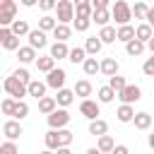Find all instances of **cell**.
<instances>
[{"label":"cell","mask_w":154,"mask_h":154,"mask_svg":"<svg viewBox=\"0 0 154 154\" xmlns=\"http://www.w3.org/2000/svg\"><path fill=\"white\" fill-rule=\"evenodd\" d=\"M2 87H5V91H7L10 96H14V99H24V96H29V84H26V82H22V79H19V77H14V75L5 77Z\"/></svg>","instance_id":"obj_1"},{"label":"cell","mask_w":154,"mask_h":154,"mask_svg":"<svg viewBox=\"0 0 154 154\" xmlns=\"http://www.w3.org/2000/svg\"><path fill=\"white\" fill-rule=\"evenodd\" d=\"M111 14H113V19H116L118 26H120V24H130V19H132V7H130L125 0H116L113 7H111Z\"/></svg>","instance_id":"obj_2"},{"label":"cell","mask_w":154,"mask_h":154,"mask_svg":"<svg viewBox=\"0 0 154 154\" xmlns=\"http://www.w3.org/2000/svg\"><path fill=\"white\" fill-rule=\"evenodd\" d=\"M46 120H48V128H65V125L70 123V113H67L65 106H60V108H55L53 113H48Z\"/></svg>","instance_id":"obj_3"},{"label":"cell","mask_w":154,"mask_h":154,"mask_svg":"<svg viewBox=\"0 0 154 154\" xmlns=\"http://www.w3.org/2000/svg\"><path fill=\"white\" fill-rule=\"evenodd\" d=\"M0 43L5 51H17L19 48V36L10 26H0Z\"/></svg>","instance_id":"obj_4"},{"label":"cell","mask_w":154,"mask_h":154,"mask_svg":"<svg viewBox=\"0 0 154 154\" xmlns=\"http://www.w3.org/2000/svg\"><path fill=\"white\" fill-rule=\"evenodd\" d=\"M55 12H58V22H72L75 19V2L72 0H58V7H55Z\"/></svg>","instance_id":"obj_5"},{"label":"cell","mask_w":154,"mask_h":154,"mask_svg":"<svg viewBox=\"0 0 154 154\" xmlns=\"http://www.w3.org/2000/svg\"><path fill=\"white\" fill-rule=\"evenodd\" d=\"M46 75H48V77H46V84H48L51 89H55V91H58V89H63V87H65V77H67V72H65L63 67H53V70H51V72H46Z\"/></svg>","instance_id":"obj_6"},{"label":"cell","mask_w":154,"mask_h":154,"mask_svg":"<svg viewBox=\"0 0 154 154\" xmlns=\"http://www.w3.org/2000/svg\"><path fill=\"white\" fill-rule=\"evenodd\" d=\"M118 99H120L123 103H135V101L142 99V89H140L137 84H125V87L118 91Z\"/></svg>","instance_id":"obj_7"},{"label":"cell","mask_w":154,"mask_h":154,"mask_svg":"<svg viewBox=\"0 0 154 154\" xmlns=\"http://www.w3.org/2000/svg\"><path fill=\"white\" fill-rule=\"evenodd\" d=\"M99 103H101V101H91V99L87 96V99H82V103H79V113H82L84 118H89V120H91V118H99V116H101Z\"/></svg>","instance_id":"obj_8"},{"label":"cell","mask_w":154,"mask_h":154,"mask_svg":"<svg viewBox=\"0 0 154 154\" xmlns=\"http://www.w3.org/2000/svg\"><path fill=\"white\" fill-rule=\"evenodd\" d=\"M29 46H34V48H46V46H48L46 31H43V29H31V31H29Z\"/></svg>","instance_id":"obj_9"},{"label":"cell","mask_w":154,"mask_h":154,"mask_svg":"<svg viewBox=\"0 0 154 154\" xmlns=\"http://www.w3.org/2000/svg\"><path fill=\"white\" fill-rule=\"evenodd\" d=\"M22 132H24V130H22V125H19L17 118H14V120H7V123L2 125V135H5L7 140H17Z\"/></svg>","instance_id":"obj_10"},{"label":"cell","mask_w":154,"mask_h":154,"mask_svg":"<svg viewBox=\"0 0 154 154\" xmlns=\"http://www.w3.org/2000/svg\"><path fill=\"white\" fill-rule=\"evenodd\" d=\"M144 48H147V43H144L142 38H137V36H135V38H130V41L125 43V53H128V55H132V58H135V55H142V53H144Z\"/></svg>","instance_id":"obj_11"},{"label":"cell","mask_w":154,"mask_h":154,"mask_svg":"<svg viewBox=\"0 0 154 154\" xmlns=\"http://www.w3.org/2000/svg\"><path fill=\"white\" fill-rule=\"evenodd\" d=\"M17 58H19V63H36V48L34 46H19L17 48Z\"/></svg>","instance_id":"obj_12"},{"label":"cell","mask_w":154,"mask_h":154,"mask_svg":"<svg viewBox=\"0 0 154 154\" xmlns=\"http://www.w3.org/2000/svg\"><path fill=\"white\" fill-rule=\"evenodd\" d=\"M106 132H108V123L103 118H91L89 120V135L99 137V135H106Z\"/></svg>","instance_id":"obj_13"},{"label":"cell","mask_w":154,"mask_h":154,"mask_svg":"<svg viewBox=\"0 0 154 154\" xmlns=\"http://www.w3.org/2000/svg\"><path fill=\"white\" fill-rule=\"evenodd\" d=\"M51 55H53L55 60H67V55H70L67 43H65V41H55V43L51 46Z\"/></svg>","instance_id":"obj_14"},{"label":"cell","mask_w":154,"mask_h":154,"mask_svg":"<svg viewBox=\"0 0 154 154\" xmlns=\"http://www.w3.org/2000/svg\"><path fill=\"white\" fill-rule=\"evenodd\" d=\"M55 108H58V99H55V96H41V99H38V111H41L43 116L53 113Z\"/></svg>","instance_id":"obj_15"},{"label":"cell","mask_w":154,"mask_h":154,"mask_svg":"<svg viewBox=\"0 0 154 154\" xmlns=\"http://www.w3.org/2000/svg\"><path fill=\"white\" fill-rule=\"evenodd\" d=\"M75 96H77V94H75V89H65V87H63V89H58V94H55L58 106H65V108L75 101Z\"/></svg>","instance_id":"obj_16"},{"label":"cell","mask_w":154,"mask_h":154,"mask_svg":"<svg viewBox=\"0 0 154 154\" xmlns=\"http://www.w3.org/2000/svg\"><path fill=\"white\" fill-rule=\"evenodd\" d=\"M116 116H118L120 123H132V118H135V108H132V103H120V108L116 111Z\"/></svg>","instance_id":"obj_17"},{"label":"cell","mask_w":154,"mask_h":154,"mask_svg":"<svg viewBox=\"0 0 154 154\" xmlns=\"http://www.w3.org/2000/svg\"><path fill=\"white\" fill-rule=\"evenodd\" d=\"M132 123H135L137 130H149V128H152V116H149L147 111H140V113H135Z\"/></svg>","instance_id":"obj_18"},{"label":"cell","mask_w":154,"mask_h":154,"mask_svg":"<svg viewBox=\"0 0 154 154\" xmlns=\"http://www.w3.org/2000/svg\"><path fill=\"white\" fill-rule=\"evenodd\" d=\"M14 14H17V5L12 7H0V26H10L14 22Z\"/></svg>","instance_id":"obj_19"},{"label":"cell","mask_w":154,"mask_h":154,"mask_svg":"<svg viewBox=\"0 0 154 154\" xmlns=\"http://www.w3.org/2000/svg\"><path fill=\"white\" fill-rule=\"evenodd\" d=\"M99 36H101V41H103V43H116V41H118V29H116V26H111V24H106V26H101Z\"/></svg>","instance_id":"obj_20"},{"label":"cell","mask_w":154,"mask_h":154,"mask_svg":"<svg viewBox=\"0 0 154 154\" xmlns=\"http://www.w3.org/2000/svg\"><path fill=\"white\" fill-rule=\"evenodd\" d=\"M36 67H38V72H51L53 67H55V58L48 53V55H38L36 58Z\"/></svg>","instance_id":"obj_21"},{"label":"cell","mask_w":154,"mask_h":154,"mask_svg":"<svg viewBox=\"0 0 154 154\" xmlns=\"http://www.w3.org/2000/svg\"><path fill=\"white\" fill-rule=\"evenodd\" d=\"M82 70H84V75H87V77H91V75L101 72V63L96 60V55H91V58H87V60L82 63Z\"/></svg>","instance_id":"obj_22"},{"label":"cell","mask_w":154,"mask_h":154,"mask_svg":"<svg viewBox=\"0 0 154 154\" xmlns=\"http://www.w3.org/2000/svg\"><path fill=\"white\" fill-rule=\"evenodd\" d=\"M46 87H48L46 82H38V79H31V82H29V96H34V99L38 101L41 96H46Z\"/></svg>","instance_id":"obj_23"},{"label":"cell","mask_w":154,"mask_h":154,"mask_svg":"<svg viewBox=\"0 0 154 154\" xmlns=\"http://www.w3.org/2000/svg\"><path fill=\"white\" fill-rule=\"evenodd\" d=\"M46 142V149H60V135H58V128H51L43 137Z\"/></svg>","instance_id":"obj_24"},{"label":"cell","mask_w":154,"mask_h":154,"mask_svg":"<svg viewBox=\"0 0 154 154\" xmlns=\"http://www.w3.org/2000/svg\"><path fill=\"white\" fill-rule=\"evenodd\" d=\"M96 147L101 149V154H108V152H113L116 149V140L106 132V135H99V142H96Z\"/></svg>","instance_id":"obj_25"},{"label":"cell","mask_w":154,"mask_h":154,"mask_svg":"<svg viewBox=\"0 0 154 154\" xmlns=\"http://www.w3.org/2000/svg\"><path fill=\"white\" fill-rule=\"evenodd\" d=\"M111 19H113V14H111L108 10H94V12H91V22L99 24V26H106Z\"/></svg>","instance_id":"obj_26"},{"label":"cell","mask_w":154,"mask_h":154,"mask_svg":"<svg viewBox=\"0 0 154 154\" xmlns=\"http://www.w3.org/2000/svg\"><path fill=\"white\" fill-rule=\"evenodd\" d=\"M70 36H72V29H70L65 22H58V26L53 29V38H55V41H67Z\"/></svg>","instance_id":"obj_27"},{"label":"cell","mask_w":154,"mask_h":154,"mask_svg":"<svg viewBox=\"0 0 154 154\" xmlns=\"http://www.w3.org/2000/svg\"><path fill=\"white\" fill-rule=\"evenodd\" d=\"M135 31H137V26H130V24H120V26H118V41L128 43L130 38H135V36H137Z\"/></svg>","instance_id":"obj_28"},{"label":"cell","mask_w":154,"mask_h":154,"mask_svg":"<svg viewBox=\"0 0 154 154\" xmlns=\"http://www.w3.org/2000/svg\"><path fill=\"white\" fill-rule=\"evenodd\" d=\"M75 2V0H72ZM75 17H91V12H94V5H91V0H82V2H75Z\"/></svg>","instance_id":"obj_29"},{"label":"cell","mask_w":154,"mask_h":154,"mask_svg":"<svg viewBox=\"0 0 154 154\" xmlns=\"http://www.w3.org/2000/svg\"><path fill=\"white\" fill-rule=\"evenodd\" d=\"M75 94H77L79 99L91 96V82H89V79H79V82H75Z\"/></svg>","instance_id":"obj_30"},{"label":"cell","mask_w":154,"mask_h":154,"mask_svg":"<svg viewBox=\"0 0 154 154\" xmlns=\"http://www.w3.org/2000/svg\"><path fill=\"white\" fill-rule=\"evenodd\" d=\"M101 46H103L101 36H89V38H87V43H84V48H87V53H89V55H96V53L101 51Z\"/></svg>","instance_id":"obj_31"},{"label":"cell","mask_w":154,"mask_h":154,"mask_svg":"<svg viewBox=\"0 0 154 154\" xmlns=\"http://www.w3.org/2000/svg\"><path fill=\"white\" fill-rule=\"evenodd\" d=\"M101 72H103L106 77L116 75V72H118V60H116V58H103V60H101Z\"/></svg>","instance_id":"obj_32"},{"label":"cell","mask_w":154,"mask_h":154,"mask_svg":"<svg viewBox=\"0 0 154 154\" xmlns=\"http://www.w3.org/2000/svg\"><path fill=\"white\" fill-rule=\"evenodd\" d=\"M96 94H99V101H101V103H111V101L116 99V94H118V91H116L111 84H106V87H101Z\"/></svg>","instance_id":"obj_33"},{"label":"cell","mask_w":154,"mask_h":154,"mask_svg":"<svg viewBox=\"0 0 154 154\" xmlns=\"http://www.w3.org/2000/svg\"><path fill=\"white\" fill-rule=\"evenodd\" d=\"M10 29L17 34V36H29V24H26V19H14L12 24H10Z\"/></svg>","instance_id":"obj_34"},{"label":"cell","mask_w":154,"mask_h":154,"mask_svg":"<svg viewBox=\"0 0 154 154\" xmlns=\"http://www.w3.org/2000/svg\"><path fill=\"white\" fill-rule=\"evenodd\" d=\"M135 34H137V38H142V41L147 43V41L154 36V26H152L149 22H144V24H140V26H137V31H135Z\"/></svg>","instance_id":"obj_35"},{"label":"cell","mask_w":154,"mask_h":154,"mask_svg":"<svg viewBox=\"0 0 154 154\" xmlns=\"http://www.w3.org/2000/svg\"><path fill=\"white\" fill-rule=\"evenodd\" d=\"M87 48H70V55H67V60L70 63H75V65H79V63H84L87 60Z\"/></svg>","instance_id":"obj_36"},{"label":"cell","mask_w":154,"mask_h":154,"mask_svg":"<svg viewBox=\"0 0 154 154\" xmlns=\"http://www.w3.org/2000/svg\"><path fill=\"white\" fill-rule=\"evenodd\" d=\"M55 26H58V19L51 17V14H43V17L38 19V29H43V31H53Z\"/></svg>","instance_id":"obj_37"},{"label":"cell","mask_w":154,"mask_h":154,"mask_svg":"<svg viewBox=\"0 0 154 154\" xmlns=\"http://www.w3.org/2000/svg\"><path fill=\"white\" fill-rule=\"evenodd\" d=\"M26 116H29V106H26V101H24V99H17V106H14V113H12V118L22 120V118H26Z\"/></svg>","instance_id":"obj_38"},{"label":"cell","mask_w":154,"mask_h":154,"mask_svg":"<svg viewBox=\"0 0 154 154\" xmlns=\"http://www.w3.org/2000/svg\"><path fill=\"white\" fill-rule=\"evenodd\" d=\"M14 106H17V99L10 96V94H7V99H2V103H0V108H2L5 116H12V113H14Z\"/></svg>","instance_id":"obj_39"},{"label":"cell","mask_w":154,"mask_h":154,"mask_svg":"<svg viewBox=\"0 0 154 154\" xmlns=\"http://www.w3.org/2000/svg\"><path fill=\"white\" fill-rule=\"evenodd\" d=\"M147 12H149V7L144 2H135L132 5V17L135 19H147Z\"/></svg>","instance_id":"obj_40"},{"label":"cell","mask_w":154,"mask_h":154,"mask_svg":"<svg viewBox=\"0 0 154 154\" xmlns=\"http://www.w3.org/2000/svg\"><path fill=\"white\" fill-rule=\"evenodd\" d=\"M89 24H91V17H75V19H72L75 31H87V29H89Z\"/></svg>","instance_id":"obj_41"},{"label":"cell","mask_w":154,"mask_h":154,"mask_svg":"<svg viewBox=\"0 0 154 154\" xmlns=\"http://www.w3.org/2000/svg\"><path fill=\"white\" fill-rule=\"evenodd\" d=\"M108 84H111V87H113L116 91H120V89H123V87H125L128 82H125V77H120V75L116 72V75H111V77H108Z\"/></svg>","instance_id":"obj_42"},{"label":"cell","mask_w":154,"mask_h":154,"mask_svg":"<svg viewBox=\"0 0 154 154\" xmlns=\"http://www.w3.org/2000/svg\"><path fill=\"white\" fill-rule=\"evenodd\" d=\"M19 149H17V144L12 142V140H7V142H2L0 144V154H17Z\"/></svg>","instance_id":"obj_43"},{"label":"cell","mask_w":154,"mask_h":154,"mask_svg":"<svg viewBox=\"0 0 154 154\" xmlns=\"http://www.w3.org/2000/svg\"><path fill=\"white\" fill-rule=\"evenodd\" d=\"M142 72H144L147 77H154V53H152V58H147V60H144Z\"/></svg>","instance_id":"obj_44"},{"label":"cell","mask_w":154,"mask_h":154,"mask_svg":"<svg viewBox=\"0 0 154 154\" xmlns=\"http://www.w3.org/2000/svg\"><path fill=\"white\" fill-rule=\"evenodd\" d=\"M12 75H14V77H19V79H22V82H26V84L31 82V75H29V70H26V67H17Z\"/></svg>","instance_id":"obj_45"},{"label":"cell","mask_w":154,"mask_h":154,"mask_svg":"<svg viewBox=\"0 0 154 154\" xmlns=\"http://www.w3.org/2000/svg\"><path fill=\"white\" fill-rule=\"evenodd\" d=\"M38 7H41L43 12H51V10L58 7V0H38Z\"/></svg>","instance_id":"obj_46"},{"label":"cell","mask_w":154,"mask_h":154,"mask_svg":"<svg viewBox=\"0 0 154 154\" xmlns=\"http://www.w3.org/2000/svg\"><path fill=\"white\" fill-rule=\"evenodd\" d=\"M108 2H111V0H91L94 10H108Z\"/></svg>","instance_id":"obj_47"},{"label":"cell","mask_w":154,"mask_h":154,"mask_svg":"<svg viewBox=\"0 0 154 154\" xmlns=\"http://www.w3.org/2000/svg\"><path fill=\"white\" fill-rule=\"evenodd\" d=\"M113 152H116V154H128V147H125V144H116Z\"/></svg>","instance_id":"obj_48"},{"label":"cell","mask_w":154,"mask_h":154,"mask_svg":"<svg viewBox=\"0 0 154 154\" xmlns=\"http://www.w3.org/2000/svg\"><path fill=\"white\" fill-rule=\"evenodd\" d=\"M147 22L154 26V7H149V12H147Z\"/></svg>","instance_id":"obj_49"},{"label":"cell","mask_w":154,"mask_h":154,"mask_svg":"<svg viewBox=\"0 0 154 154\" xmlns=\"http://www.w3.org/2000/svg\"><path fill=\"white\" fill-rule=\"evenodd\" d=\"M19 2H22V5H24V7H34V5H36V2H38V0H19Z\"/></svg>","instance_id":"obj_50"},{"label":"cell","mask_w":154,"mask_h":154,"mask_svg":"<svg viewBox=\"0 0 154 154\" xmlns=\"http://www.w3.org/2000/svg\"><path fill=\"white\" fill-rule=\"evenodd\" d=\"M14 0H0V7H12Z\"/></svg>","instance_id":"obj_51"},{"label":"cell","mask_w":154,"mask_h":154,"mask_svg":"<svg viewBox=\"0 0 154 154\" xmlns=\"http://www.w3.org/2000/svg\"><path fill=\"white\" fill-rule=\"evenodd\" d=\"M147 48H149V51H152V53H154V36H152V38H149V41H147Z\"/></svg>","instance_id":"obj_52"},{"label":"cell","mask_w":154,"mask_h":154,"mask_svg":"<svg viewBox=\"0 0 154 154\" xmlns=\"http://www.w3.org/2000/svg\"><path fill=\"white\" fill-rule=\"evenodd\" d=\"M149 147H152V149H154V132H152V135H149Z\"/></svg>","instance_id":"obj_53"}]
</instances>
